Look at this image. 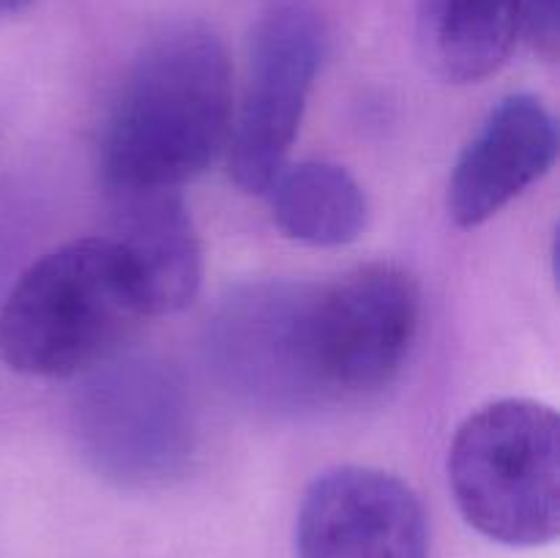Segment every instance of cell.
I'll return each instance as SVG.
<instances>
[{"mask_svg":"<svg viewBox=\"0 0 560 558\" xmlns=\"http://www.w3.org/2000/svg\"><path fill=\"white\" fill-rule=\"evenodd\" d=\"M523 33V0H421L419 47L441 80L495 74Z\"/></svg>","mask_w":560,"mask_h":558,"instance_id":"cell-11","label":"cell"},{"mask_svg":"<svg viewBox=\"0 0 560 558\" xmlns=\"http://www.w3.org/2000/svg\"><path fill=\"white\" fill-rule=\"evenodd\" d=\"M558 159V124L534 93L501 98L481 120L448 178V217L474 230L490 222Z\"/></svg>","mask_w":560,"mask_h":558,"instance_id":"cell-9","label":"cell"},{"mask_svg":"<svg viewBox=\"0 0 560 558\" xmlns=\"http://www.w3.org/2000/svg\"><path fill=\"white\" fill-rule=\"evenodd\" d=\"M299 558H430L419 496L399 476L339 465L306 487L295 523Z\"/></svg>","mask_w":560,"mask_h":558,"instance_id":"cell-8","label":"cell"},{"mask_svg":"<svg viewBox=\"0 0 560 558\" xmlns=\"http://www.w3.org/2000/svg\"><path fill=\"white\" fill-rule=\"evenodd\" d=\"M113 233L148 317L173 315L195 301L202 282V249L180 189L107 191Z\"/></svg>","mask_w":560,"mask_h":558,"instance_id":"cell-10","label":"cell"},{"mask_svg":"<svg viewBox=\"0 0 560 558\" xmlns=\"http://www.w3.org/2000/svg\"><path fill=\"white\" fill-rule=\"evenodd\" d=\"M140 293L107 235L77 239L20 274L0 306V359L31 377H82L115 359L145 321Z\"/></svg>","mask_w":560,"mask_h":558,"instance_id":"cell-2","label":"cell"},{"mask_svg":"<svg viewBox=\"0 0 560 558\" xmlns=\"http://www.w3.org/2000/svg\"><path fill=\"white\" fill-rule=\"evenodd\" d=\"M233 66L202 22H173L131 60L104 120V189H184L228 151Z\"/></svg>","mask_w":560,"mask_h":558,"instance_id":"cell-1","label":"cell"},{"mask_svg":"<svg viewBox=\"0 0 560 558\" xmlns=\"http://www.w3.org/2000/svg\"><path fill=\"white\" fill-rule=\"evenodd\" d=\"M36 0H0V16H11V14H20V11L31 9Z\"/></svg>","mask_w":560,"mask_h":558,"instance_id":"cell-14","label":"cell"},{"mask_svg":"<svg viewBox=\"0 0 560 558\" xmlns=\"http://www.w3.org/2000/svg\"><path fill=\"white\" fill-rule=\"evenodd\" d=\"M421 321L419 284L394 263H366L315 282V323L328 405L377 397L402 372Z\"/></svg>","mask_w":560,"mask_h":558,"instance_id":"cell-7","label":"cell"},{"mask_svg":"<svg viewBox=\"0 0 560 558\" xmlns=\"http://www.w3.org/2000/svg\"><path fill=\"white\" fill-rule=\"evenodd\" d=\"M448 485L470 528L506 547L560 534V421L523 397L481 405L448 449Z\"/></svg>","mask_w":560,"mask_h":558,"instance_id":"cell-3","label":"cell"},{"mask_svg":"<svg viewBox=\"0 0 560 558\" xmlns=\"http://www.w3.org/2000/svg\"><path fill=\"white\" fill-rule=\"evenodd\" d=\"M523 33L539 53H558V0H523Z\"/></svg>","mask_w":560,"mask_h":558,"instance_id":"cell-13","label":"cell"},{"mask_svg":"<svg viewBox=\"0 0 560 558\" xmlns=\"http://www.w3.org/2000/svg\"><path fill=\"white\" fill-rule=\"evenodd\" d=\"M71 432L88 468L118 487H162L195 457V410L178 372L159 359L115 356L82 375Z\"/></svg>","mask_w":560,"mask_h":558,"instance_id":"cell-4","label":"cell"},{"mask_svg":"<svg viewBox=\"0 0 560 558\" xmlns=\"http://www.w3.org/2000/svg\"><path fill=\"white\" fill-rule=\"evenodd\" d=\"M326 58V22L312 0H266L252 25L244 93L228 140L230 178L262 195L288 164Z\"/></svg>","mask_w":560,"mask_h":558,"instance_id":"cell-6","label":"cell"},{"mask_svg":"<svg viewBox=\"0 0 560 558\" xmlns=\"http://www.w3.org/2000/svg\"><path fill=\"white\" fill-rule=\"evenodd\" d=\"M208 361L255 410L304 416L331 408L320 370L315 282L262 279L230 290L208 321Z\"/></svg>","mask_w":560,"mask_h":558,"instance_id":"cell-5","label":"cell"},{"mask_svg":"<svg viewBox=\"0 0 560 558\" xmlns=\"http://www.w3.org/2000/svg\"><path fill=\"white\" fill-rule=\"evenodd\" d=\"M271 219L288 239L310 246H348L359 241L370 219V202L359 181L323 159L284 164L262 191Z\"/></svg>","mask_w":560,"mask_h":558,"instance_id":"cell-12","label":"cell"}]
</instances>
